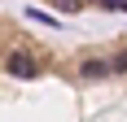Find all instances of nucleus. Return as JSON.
Instances as JSON below:
<instances>
[{
	"instance_id": "4",
	"label": "nucleus",
	"mask_w": 127,
	"mask_h": 122,
	"mask_svg": "<svg viewBox=\"0 0 127 122\" xmlns=\"http://www.w3.org/2000/svg\"><path fill=\"white\" fill-rule=\"evenodd\" d=\"M96 4H105V9H118V0H96Z\"/></svg>"
},
{
	"instance_id": "5",
	"label": "nucleus",
	"mask_w": 127,
	"mask_h": 122,
	"mask_svg": "<svg viewBox=\"0 0 127 122\" xmlns=\"http://www.w3.org/2000/svg\"><path fill=\"white\" fill-rule=\"evenodd\" d=\"M118 9H127V0H118Z\"/></svg>"
},
{
	"instance_id": "3",
	"label": "nucleus",
	"mask_w": 127,
	"mask_h": 122,
	"mask_svg": "<svg viewBox=\"0 0 127 122\" xmlns=\"http://www.w3.org/2000/svg\"><path fill=\"white\" fill-rule=\"evenodd\" d=\"M57 4H62V9H79L83 0H57Z\"/></svg>"
},
{
	"instance_id": "2",
	"label": "nucleus",
	"mask_w": 127,
	"mask_h": 122,
	"mask_svg": "<svg viewBox=\"0 0 127 122\" xmlns=\"http://www.w3.org/2000/svg\"><path fill=\"white\" fill-rule=\"evenodd\" d=\"M114 65L110 61H83V79H101V74H110Z\"/></svg>"
},
{
	"instance_id": "1",
	"label": "nucleus",
	"mask_w": 127,
	"mask_h": 122,
	"mask_svg": "<svg viewBox=\"0 0 127 122\" xmlns=\"http://www.w3.org/2000/svg\"><path fill=\"white\" fill-rule=\"evenodd\" d=\"M4 70H9L13 79H35V74H39V57L31 48H18V52L4 57Z\"/></svg>"
}]
</instances>
